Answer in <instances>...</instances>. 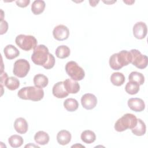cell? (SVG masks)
Returning a JSON list of instances; mask_svg holds the SVG:
<instances>
[{
    "label": "cell",
    "mask_w": 148,
    "mask_h": 148,
    "mask_svg": "<svg viewBox=\"0 0 148 148\" xmlns=\"http://www.w3.org/2000/svg\"><path fill=\"white\" fill-rule=\"evenodd\" d=\"M31 60L35 64L42 66L46 69L52 68L55 64L54 57L49 53L48 48L43 45H39L34 49Z\"/></svg>",
    "instance_id": "6da1fadb"
},
{
    "label": "cell",
    "mask_w": 148,
    "mask_h": 148,
    "mask_svg": "<svg viewBox=\"0 0 148 148\" xmlns=\"http://www.w3.org/2000/svg\"><path fill=\"white\" fill-rule=\"evenodd\" d=\"M132 55L130 51L121 50L112 54L109 58V65L113 70H119L131 62Z\"/></svg>",
    "instance_id": "7a4b0ae2"
},
{
    "label": "cell",
    "mask_w": 148,
    "mask_h": 148,
    "mask_svg": "<svg viewBox=\"0 0 148 148\" xmlns=\"http://www.w3.org/2000/svg\"><path fill=\"white\" fill-rule=\"evenodd\" d=\"M17 95L22 99L39 101L43 98L44 91L36 86L25 87L18 91Z\"/></svg>",
    "instance_id": "3957f363"
},
{
    "label": "cell",
    "mask_w": 148,
    "mask_h": 148,
    "mask_svg": "<svg viewBox=\"0 0 148 148\" xmlns=\"http://www.w3.org/2000/svg\"><path fill=\"white\" fill-rule=\"evenodd\" d=\"M137 124V118L131 113H126L119 119L114 124V129L123 132L127 129H132Z\"/></svg>",
    "instance_id": "277c9868"
},
{
    "label": "cell",
    "mask_w": 148,
    "mask_h": 148,
    "mask_svg": "<svg viewBox=\"0 0 148 148\" xmlns=\"http://www.w3.org/2000/svg\"><path fill=\"white\" fill-rule=\"evenodd\" d=\"M15 42L16 45L24 51H29L34 49L37 46V40L32 35H26L23 34L18 35L16 36Z\"/></svg>",
    "instance_id": "5b68a950"
},
{
    "label": "cell",
    "mask_w": 148,
    "mask_h": 148,
    "mask_svg": "<svg viewBox=\"0 0 148 148\" xmlns=\"http://www.w3.org/2000/svg\"><path fill=\"white\" fill-rule=\"evenodd\" d=\"M65 71L68 75L75 81L82 80L85 76L84 71L75 61L68 62L65 65Z\"/></svg>",
    "instance_id": "8992f818"
},
{
    "label": "cell",
    "mask_w": 148,
    "mask_h": 148,
    "mask_svg": "<svg viewBox=\"0 0 148 148\" xmlns=\"http://www.w3.org/2000/svg\"><path fill=\"white\" fill-rule=\"evenodd\" d=\"M132 55L131 64L139 69H145L147 66L148 60L146 55L142 54L137 49H132L130 51Z\"/></svg>",
    "instance_id": "52a82bcc"
},
{
    "label": "cell",
    "mask_w": 148,
    "mask_h": 148,
    "mask_svg": "<svg viewBox=\"0 0 148 148\" xmlns=\"http://www.w3.org/2000/svg\"><path fill=\"white\" fill-rule=\"evenodd\" d=\"M30 69L29 62L25 59H19L14 64L13 74L18 77H24Z\"/></svg>",
    "instance_id": "ba28073f"
},
{
    "label": "cell",
    "mask_w": 148,
    "mask_h": 148,
    "mask_svg": "<svg viewBox=\"0 0 148 148\" xmlns=\"http://www.w3.org/2000/svg\"><path fill=\"white\" fill-rule=\"evenodd\" d=\"M53 35L54 39L59 41H62L68 38L69 31L66 26L60 24L54 27L53 31Z\"/></svg>",
    "instance_id": "9c48e42d"
},
{
    "label": "cell",
    "mask_w": 148,
    "mask_h": 148,
    "mask_svg": "<svg viewBox=\"0 0 148 148\" xmlns=\"http://www.w3.org/2000/svg\"><path fill=\"white\" fill-rule=\"evenodd\" d=\"M81 103L84 109L91 110L96 106L97 98L94 94L87 93L82 96L81 98Z\"/></svg>",
    "instance_id": "30bf717a"
},
{
    "label": "cell",
    "mask_w": 148,
    "mask_h": 148,
    "mask_svg": "<svg viewBox=\"0 0 148 148\" xmlns=\"http://www.w3.org/2000/svg\"><path fill=\"white\" fill-rule=\"evenodd\" d=\"M147 25L144 22H137L133 27V34L136 39H142L145 38L147 35Z\"/></svg>",
    "instance_id": "8fae6325"
},
{
    "label": "cell",
    "mask_w": 148,
    "mask_h": 148,
    "mask_svg": "<svg viewBox=\"0 0 148 148\" xmlns=\"http://www.w3.org/2000/svg\"><path fill=\"white\" fill-rule=\"evenodd\" d=\"M128 106L132 110L140 112L145 108V104L143 101L139 98H131L128 100Z\"/></svg>",
    "instance_id": "7c38bea8"
},
{
    "label": "cell",
    "mask_w": 148,
    "mask_h": 148,
    "mask_svg": "<svg viewBox=\"0 0 148 148\" xmlns=\"http://www.w3.org/2000/svg\"><path fill=\"white\" fill-rule=\"evenodd\" d=\"M52 92L54 96L57 98H64L69 94L64 87L63 82H58L56 83L53 87Z\"/></svg>",
    "instance_id": "4fadbf2b"
},
{
    "label": "cell",
    "mask_w": 148,
    "mask_h": 148,
    "mask_svg": "<svg viewBox=\"0 0 148 148\" xmlns=\"http://www.w3.org/2000/svg\"><path fill=\"white\" fill-rule=\"evenodd\" d=\"M63 83L66 91L69 94H76L80 90L79 84L72 79H67Z\"/></svg>",
    "instance_id": "5bb4252c"
},
{
    "label": "cell",
    "mask_w": 148,
    "mask_h": 148,
    "mask_svg": "<svg viewBox=\"0 0 148 148\" xmlns=\"http://www.w3.org/2000/svg\"><path fill=\"white\" fill-rule=\"evenodd\" d=\"M14 128L18 133L24 134L27 132L28 125L25 119L23 117H18L14 121Z\"/></svg>",
    "instance_id": "9a60e30c"
},
{
    "label": "cell",
    "mask_w": 148,
    "mask_h": 148,
    "mask_svg": "<svg viewBox=\"0 0 148 148\" xmlns=\"http://www.w3.org/2000/svg\"><path fill=\"white\" fill-rule=\"evenodd\" d=\"M71 140V134L66 130H61L57 135V140L60 145H66Z\"/></svg>",
    "instance_id": "2e32d148"
},
{
    "label": "cell",
    "mask_w": 148,
    "mask_h": 148,
    "mask_svg": "<svg viewBox=\"0 0 148 148\" xmlns=\"http://www.w3.org/2000/svg\"><path fill=\"white\" fill-rule=\"evenodd\" d=\"M3 53L6 58L8 60L14 59L20 54L19 50L12 45H8L5 46L3 50Z\"/></svg>",
    "instance_id": "e0dca14e"
},
{
    "label": "cell",
    "mask_w": 148,
    "mask_h": 148,
    "mask_svg": "<svg viewBox=\"0 0 148 148\" xmlns=\"http://www.w3.org/2000/svg\"><path fill=\"white\" fill-rule=\"evenodd\" d=\"M34 139L36 143L41 145H45L48 143L50 137L47 132L43 131H39L35 134Z\"/></svg>",
    "instance_id": "ac0fdd59"
},
{
    "label": "cell",
    "mask_w": 148,
    "mask_h": 148,
    "mask_svg": "<svg viewBox=\"0 0 148 148\" xmlns=\"http://www.w3.org/2000/svg\"><path fill=\"white\" fill-rule=\"evenodd\" d=\"M49 80L45 75L39 73L36 75L34 77V83L35 86L42 88L46 87L48 84Z\"/></svg>",
    "instance_id": "d6986e66"
},
{
    "label": "cell",
    "mask_w": 148,
    "mask_h": 148,
    "mask_svg": "<svg viewBox=\"0 0 148 148\" xmlns=\"http://www.w3.org/2000/svg\"><path fill=\"white\" fill-rule=\"evenodd\" d=\"M146 127L145 123L140 119H137L136 125L131 129L132 132L136 136H142L146 133Z\"/></svg>",
    "instance_id": "ffe728a7"
},
{
    "label": "cell",
    "mask_w": 148,
    "mask_h": 148,
    "mask_svg": "<svg viewBox=\"0 0 148 148\" xmlns=\"http://www.w3.org/2000/svg\"><path fill=\"white\" fill-rule=\"evenodd\" d=\"M45 6V1L42 0H36L31 5V11L35 15L40 14L44 11Z\"/></svg>",
    "instance_id": "44dd1931"
},
{
    "label": "cell",
    "mask_w": 148,
    "mask_h": 148,
    "mask_svg": "<svg viewBox=\"0 0 148 148\" xmlns=\"http://www.w3.org/2000/svg\"><path fill=\"white\" fill-rule=\"evenodd\" d=\"M80 138L83 142L90 144L95 140L96 135L93 131L91 130H86L81 134Z\"/></svg>",
    "instance_id": "7402d4cb"
},
{
    "label": "cell",
    "mask_w": 148,
    "mask_h": 148,
    "mask_svg": "<svg viewBox=\"0 0 148 148\" xmlns=\"http://www.w3.org/2000/svg\"><path fill=\"white\" fill-rule=\"evenodd\" d=\"M110 81L113 85L120 86L123 85L125 82V76L122 73L114 72L110 76Z\"/></svg>",
    "instance_id": "603a6c76"
},
{
    "label": "cell",
    "mask_w": 148,
    "mask_h": 148,
    "mask_svg": "<svg viewBox=\"0 0 148 148\" xmlns=\"http://www.w3.org/2000/svg\"><path fill=\"white\" fill-rule=\"evenodd\" d=\"M64 106L67 111L74 112L79 107V103L76 99L74 98H67L64 102Z\"/></svg>",
    "instance_id": "cb8c5ba5"
},
{
    "label": "cell",
    "mask_w": 148,
    "mask_h": 148,
    "mask_svg": "<svg viewBox=\"0 0 148 148\" xmlns=\"http://www.w3.org/2000/svg\"><path fill=\"white\" fill-rule=\"evenodd\" d=\"M70 49L65 45H61L58 46L55 51L56 56L61 59L67 58L70 55Z\"/></svg>",
    "instance_id": "d4e9b609"
},
{
    "label": "cell",
    "mask_w": 148,
    "mask_h": 148,
    "mask_svg": "<svg viewBox=\"0 0 148 148\" xmlns=\"http://www.w3.org/2000/svg\"><path fill=\"white\" fill-rule=\"evenodd\" d=\"M4 84L8 89L10 90H15L20 86V82L16 77L11 76L6 79Z\"/></svg>",
    "instance_id": "484cf974"
},
{
    "label": "cell",
    "mask_w": 148,
    "mask_h": 148,
    "mask_svg": "<svg viewBox=\"0 0 148 148\" xmlns=\"http://www.w3.org/2000/svg\"><path fill=\"white\" fill-rule=\"evenodd\" d=\"M128 79L129 81L135 82L139 85H142L145 82V77L143 75L136 71L132 72L128 76Z\"/></svg>",
    "instance_id": "4316f807"
},
{
    "label": "cell",
    "mask_w": 148,
    "mask_h": 148,
    "mask_svg": "<svg viewBox=\"0 0 148 148\" xmlns=\"http://www.w3.org/2000/svg\"><path fill=\"white\" fill-rule=\"evenodd\" d=\"M139 84L135 82L130 81L128 82L125 87L126 92L131 95H134L138 92L139 90Z\"/></svg>",
    "instance_id": "83f0119b"
},
{
    "label": "cell",
    "mask_w": 148,
    "mask_h": 148,
    "mask_svg": "<svg viewBox=\"0 0 148 148\" xmlns=\"http://www.w3.org/2000/svg\"><path fill=\"white\" fill-rule=\"evenodd\" d=\"M8 142L9 145L12 147H18L23 145L24 140L21 136L18 135H13L9 138Z\"/></svg>",
    "instance_id": "f1b7e54d"
},
{
    "label": "cell",
    "mask_w": 148,
    "mask_h": 148,
    "mask_svg": "<svg viewBox=\"0 0 148 148\" xmlns=\"http://www.w3.org/2000/svg\"><path fill=\"white\" fill-rule=\"evenodd\" d=\"M8 29V24L5 20L1 21V35H3L6 33Z\"/></svg>",
    "instance_id": "f546056e"
},
{
    "label": "cell",
    "mask_w": 148,
    "mask_h": 148,
    "mask_svg": "<svg viewBox=\"0 0 148 148\" xmlns=\"http://www.w3.org/2000/svg\"><path fill=\"white\" fill-rule=\"evenodd\" d=\"M29 2H30L29 0H21V1L18 0L16 1V5L20 8H25L27 6L29 3Z\"/></svg>",
    "instance_id": "4dcf8cb0"
},
{
    "label": "cell",
    "mask_w": 148,
    "mask_h": 148,
    "mask_svg": "<svg viewBox=\"0 0 148 148\" xmlns=\"http://www.w3.org/2000/svg\"><path fill=\"white\" fill-rule=\"evenodd\" d=\"M8 77L7 73L5 72L1 71V85L5 83V82Z\"/></svg>",
    "instance_id": "1f68e13d"
}]
</instances>
